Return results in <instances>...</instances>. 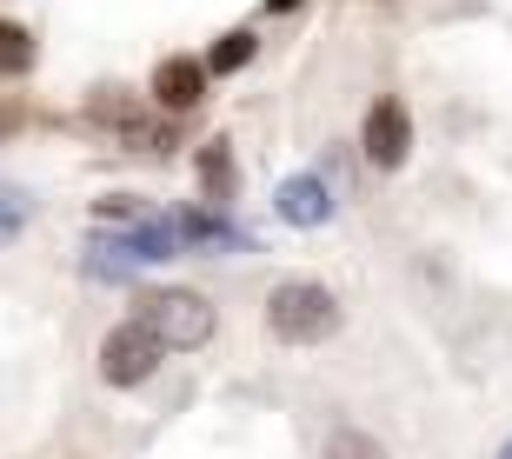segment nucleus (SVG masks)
<instances>
[{
  "label": "nucleus",
  "instance_id": "nucleus-7",
  "mask_svg": "<svg viewBox=\"0 0 512 459\" xmlns=\"http://www.w3.org/2000/svg\"><path fill=\"white\" fill-rule=\"evenodd\" d=\"M153 100H160L167 114L200 107V100H207V60H187V54L160 60V74H153Z\"/></svg>",
  "mask_w": 512,
  "mask_h": 459
},
{
  "label": "nucleus",
  "instance_id": "nucleus-16",
  "mask_svg": "<svg viewBox=\"0 0 512 459\" xmlns=\"http://www.w3.org/2000/svg\"><path fill=\"white\" fill-rule=\"evenodd\" d=\"M499 459H512V440H506V446H499Z\"/></svg>",
  "mask_w": 512,
  "mask_h": 459
},
{
  "label": "nucleus",
  "instance_id": "nucleus-14",
  "mask_svg": "<svg viewBox=\"0 0 512 459\" xmlns=\"http://www.w3.org/2000/svg\"><path fill=\"white\" fill-rule=\"evenodd\" d=\"M27 213H34V200L20 187H0V240H14L20 227H27Z\"/></svg>",
  "mask_w": 512,
  "mask_h": 459
},
{
  "label": "nucleus",
  "instance_id": "nucleus-5",
  "mask_svg": "<svg viewBox=\"0 0 512 459\" xmlns=\"http://www.w3.org/2000/svg\"><path fill=\"white\" fill-rule=\"evenodd\" d=\"M273 213H280L286 227H326L333 220V187H326V173H293V180H280V193H273Z\"/></svg>",
  "mask_w": 512,
  "mask_h": 459
},
{
  "label": "nucleus",
  "instance_id": "nucleus-2",
  "mask_svg": "<svg viewBox=\"0 0 512 459\" xmlns=\"http://www.w3.org/2000/svg\"><path fill=\"white\" fill-rule=\"evenodd\" d=\"M133 320H147L167 353H193V346L213 340V306H207V293H193V287L140 293V313H133Z\"/></svg>",
  "mask_w": 512,
  "mask_h": 459
},
{
  "label": "nucleus",
  "instance_id": "nucleus-8",
  "mask_svg": "<svg viewBox=\"0 0 512 459\" xmlns=\"http://www.w3.org/2000/svg\"><path fill=\"white\" fill-rule=\"evenodd\" d=\"M200 193H207V207H227L233 193H240V167H233L227 140H207L200 147Z\"/></svg>",
  "mask_w": 512,
  "mask_h": 459
},
{
  "label": "nucleus",
  "instance_id": "nucleus-9",
  "mask_svg": "<svg viewBox=\"0 0 512 459\" xmlns=\"http://www.w3.org/2000/svg\"><path fill=\"white\" fill-rule=\"evenodd\" d=\"M0 74L7 80L34 74V34H27L20 20H0Z\"/></svg>",
  "mask_w": 512,
  "mask_h": 459
},
{
  "label": "nucleus",
  "instance_id": "nucleus-6",
  "mask_svg": "<svg viewBox=\"0 0 512 459\" xmlns=\"http://www.w3.org/2000/svg\"><path fill=\"white\" fill-rule=\"evenodd\" d=\"M173 227H180L187 253H253V240L220 207H187V213H173Z\"/></svg>",
  "mask_w": 512,
  "mask_h": 459
},
{
  "label": "nucleus",
  "instance_id": "nucleus-4",
  "mask_svg": "<svg viewBox=\"0 0 512 459\" xmlns=\"http://www.w3.org/2000/svg\"><path fill=\"white\" fill-rule=\"evenodd\" d=\"M360 153H366V167H380V173L406 167V153H413V114H406V100H399V94H380L373 107H366Z\"/></svg>",
  "mask_w": 512,
  "mask_h": 459
},
{
  "label": "nucleus",
  "instance_id": "nucleus-10",
  "mask_svg": "<svg viewBox=\"0 0 512 459\" xmlns=\"http://www.w3.org/2000/svg\"><path fill=\"white\" fill-rule=\"evenodd\" d=\"M87 273H94V280H133L140 260L120 247V233H114V240H94V247H87Z\"/></svg>",
  "mask_w": 512,
  "mask_h": 459
},
{
  "label": "nucleus",
  "instance_id": "nucleus-12",
  "mask_svg": "<svg viewBox=\"0 0 512 459\" xmlns=\"http://www.w3.org/2000/svg\"><path fill=\"white\" fill-rule=\"evenodd\" d=\"M253 47H260L253 34H220V40H213V54H207V74H240V67L253 60Z\"/></svg>",
  "mask_w": 512,
  "mask_h": 459
},
{
  "label": "nucleus",
  "instance_id": "nucleus-11",
  "mask_svg": "<svg viewBox=\"0 0 512 459\" xmlns=\"http://www.w3.org/2000/svg\"><path fill=\"white\" fill-rule=\"evenodd\" d=\"M320 459H393V453H386L373 433H360V426H333V433H326V453H320Z\"/></svg>",
  "mask_w": 512,
  "mask_h": 459
},
{
  "label": "nucleus",
  "instance_id": "nucleus-13",
  "mask_svg": "<svg viewBox=\"0 0 512 459\" xmlns=\"http://www.w3.org/2000/svg\"><path fill=\"white\" fill-rule=\"evenodd\" d=\"M147 200H133V193H107V200H94V220H100V227H140V220H147Z\"/></svg>",
  "mask_w": 512,
  "mask_h": 459
},
{
  "label": "nucleus",
  "instance_id": "nucleus-15",
  "mask_svg": "<svg viewBox=\"0 0 512 459\" xmlns=\"http://www.w3.org/2000/svg\"><path fill=\"white\" fill-rule=\"evenodd\" d=\"M266 7H273V14H293V7H300V0H266Z\"/></svg>",
  "mask_w": 512,
  "mask_h": 459
},
{
  "label": "nucleus",
  "instance_id": "nucleus-3",
  "mask_svg": "<svg viewBox=\"0 0 512 459\" xmlns=\"http://www.w3.org/2000/svg\"><path fill=\"white\" fill-rule=\"evenodd\" d=\"M167 360V346H160V333H153L147 320H120L107 340H100V380L107 386H140L153 380V366Z\"/></svg>",
  "mask_w": 512,
  "mask_h": 459
},
{
  "label": "nucleus",
  "instance_id": "nucleus-1",
  "mask_svg": "<svg viewBox=\"0 0 512 459\" xmlns=\"http://www.w3.org/2000/svg\"><path fill=\"white\" fill-rule=\"evenodd\" d=\"M266 333L286 346H320L340 333V300L320 280H280L266 293Z\"/></svg>",
  "mask_w": 512,
  "mask_h": 459
}]
</instances>
